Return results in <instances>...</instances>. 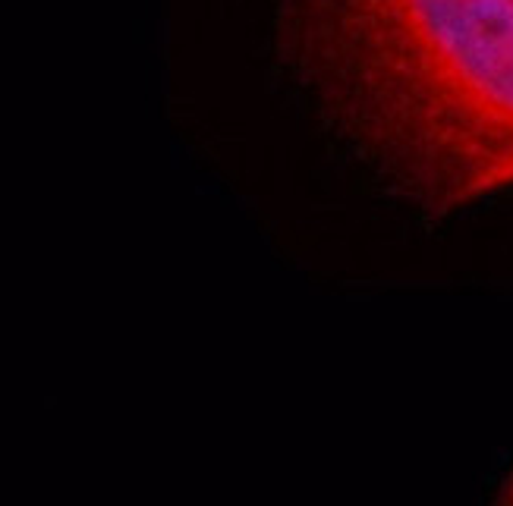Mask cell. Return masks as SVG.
<instances>
[{
    "instance_id": "6da1fadb",
    "label": "cell",
    "mask_w": 513,
    "mask_h": 506,
    "mask_svg": "<svg viewBox=\"0 0 513 506\" xmlns=\"http://www.w3.org/2000/svg\"><path fill=\"white\" fill-rule=\"evenodd\" d=\"M290 79L425 214L513 189V0H274Z\"/></svg>"
},
{
    "instance_id": "7a4b0ae2",
    "label": "cell",
    "mask_w": 513,
    "mask_h": 506,
    "mask_svg": "<svg viewBox=\"0 0 513 506\" xmlns=\"http://www.w3.org/2000/svg\"><path fill=\"white\" fill-rule=\"evenodd\" d=\"M498 506H513V475L507 478V484H504V491H501V500Z\"/></svg>"
}]
</instances>
